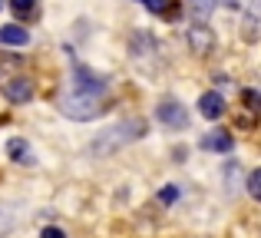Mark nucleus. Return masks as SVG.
Masks as SVG:
<instances>
[{"label":"nucleus","mask_w":261,"mask_h":238,"mask_svg":"<svg viewBox=\"0 0 261 238\" xmlns=\"http://www.w3.org/2000/svg\"><path fill=\"white\" fill-rule=\"evenodd\" d=\"M142 136H146V119L116 122V126H109L106 133H102L99 139L89 146V152H93V155H113V152H119L122 146H129V142L142 139Z\"/></svg>","instance_id":"f257e3e1"},{"label":"nucleus","mask_w":261,"mask_h":238,"mask_svg":"<svg viewBox=\"0 0 261 238\" xmlns=\"http://www.w3.org/2000/svg\"><path fill=\"white\" fill-rule=\"evenodd\" d=\"M60 110H63V116L76 119V122H89L96 119L106 106H102V96H96V93H66L63 99H60Z\"/></svg>","instance_id":"f03ea898"},{"label":"nucleus","mask_w":261,"mask_h":238,"mask_svg":"<svg viewBox=\"0 0 261 238\" xmlns=\"http://www.w3.org/2000/svg\"><path fill=\"white\" fill-rule=\"evenodd\" d=\"M155 116L166 122L169 129H185L189 126V113H185V106L175 103V99H162L159 110H155Z\"/></svg>","instance_id":"7ed1b4c3"},{"label":"nucleus","mask_w":261,"mask_h":238,"mask_svg":"<svg viewBox=\"0 0 261 238\" xmlns=\"http://www.w3.org/2000/svg\"><path fill=\"white\" fill-rule=\"evenodd\" d=\"M212 46H215V33L202 23H192L189 27V50L195 57H205V53H212Z\"/></svg>","instance_id":"20e7f679"},{"label":"nucleus","mask_w":261,"mask_h":238,"mask_svg":"<svg viewBox=\"0 0 261 238\" xmlns=\"http://www.w3.org/2000/svg\"><path fill=\"white\" fill-rule=\"evenodd\" d=\"M242 40L245 43H258L261 40V0H251L248 13L242 20Z\"/></svg>","instance_id":"39448f33"},{"label":"nucleus","mask_w":261,"mask_h":238,"mask_svg":"<svg viewBox=\"0 0 261 238\" xmlns=\"http://www.w3.org/2000/svg\"><path fill=\"white\" fill-rule=\"evenodd\" d=\"M4 96L10 99V103H30L33 99V80L27 76H10L4 83Z\"/></svg>","instance_id":"423d86ee"},{"label":"nucleus","mask_w":261,"mask_h":238,"mask_svg":"<svg viewBox=\"0 0 261 238\" xmlns=\"http://www.w3.org/2000/svg\"><path fill=\"white\" fill-rule=\"evenodd\" d=\"M73 80H76L80 93H96V96H99V93L106 90V80L96 76L93 70H86V66H76V70H73Z\"/></svg>","instance_id":"0eeeda50"},{"label":"nucleus","mask_w":261,"mask_h":238,"mask_svg":"<svg viewBox=\"0 0 261 238\" xmlns=\"http://www.w3.org/2000/svg\"><path fill=\"white\" fill-rule=\"evenodd\" d=\"M198 113H202L205 119H222L225 116V99L218 96V93H202V99H198Z\"/></svg>","instance_id":"6e6552de"},{"label":"nucleus","mask_w":261,"mask_h":238,"mask_svg":"<svg viewBox=\"0 0 261 238\" xmlns=\"http://www.w3.org/2000/svg\"><path fill=\"white\" fill-rule=\"evenodd\" d=\"M198 146L205 149V152H231V133H208V136H202V142Z\"/></svg>","instance_id":"1a4fd4ad"},{"label":"nucleus","mask_w":261,"mask_h":238,"mask_svg":"<svg viewBox=\"0 0 261 238\" xmlns=\"http://www.w3.org/2000/svg\"><path fill=\"white\" fill-rule=\"evenodd\" d=\"M0 43H7V46H27V43H30V33H27L23 27H17V23L0 27Z\"/></svg>","instance_id":"9d476101"},{"label":"nucleus","mask_w":261,"mask_h":238,"mask_svg":"<svg viewBox=\"0 0 261 238\" xmlns=\"http://www.w3.org/2000/svg\"><path fill=\"white\" fill-rule=\"evenodd\" d=\"M7 152H10L13 162H23V166H33V162H37L33 152H30V146H27L23 139H10V142H7Z\"/></svg>","instance_id":"9b49d317"},{"label":"nucleus","mask_w":261,"mask_h":238,"mask_svg":"<svg viewBox=\"0 0 261 238\" xmlns=\"http://www.w3.org/2000/svg\"><path fill=\"white\" fill-rule=\"evenodd\" d=\"M10 10L20 20H30V17H37V0H10Z\"/></svg>","instance_id":"f8f14e48"},{"label":"nucleus","mask_w":261,"mask_h":238,"mask_svg":"<svg viewBox=\"0 0 261 238\" xmlns=\"http://www.w3.org/2000/svg\"><path fill=\"white\" fill-rule=\"evenodd\" d=\"M13 222H17V215H13V205H0V238L13 228Z\"/></svg>","instance_id":"ddd939ff"},{"label":"nucleus","mask_w":261,"mask_h":238,"mask_svg":"<svg viewBox=\"0 0 261 238\" xmlns=\"http://www.w3.org/2000/svg\"><path fill=\"white\" fill-rule=\"evenodd\" d=\"M242 103L248 106L251 113H261V93L258 90H242Z\"/></svg>","instance_id":"4468645a"},{"label":"nucleus","mask_w":261,"mask_h":238,"mask_svg":"<svg viewBox=\"0 0 261 238\" xmlns=\"http://www.w3.org/2000/svg\"><path fill=\"white\" fill-rule=\"evenodd\" d=\"M248 195H251L255 202H261V166L248 175Z\"/></svg>","instance_id":"2eb2a0df"},{"label":"nucleus","mask_w":261,"mask_h":238,"mask_svg":"<svg viewBox=\"0 0 261 238\" xmlns=\"http://www.w3.org/2000/svg\"><path fill=\"white\" fill-rule=\"evenodd\" d=\"M212 7H215V0H192V10H195V17H198V20L208 17Z\"/></svg>","instance_id":"dca6fc26"},{"label":"nucleus","mask_w":261,"mask_h":238,"mask_svg":"<svg viewBox=\"0 0 261 238\" xmlns=\"http://www.w3.org/2000/svg\"><path fill=\"white\" fill-rule=\"evenodd\" d=\"M175 199H178V186H166V189L159 192V202H162V205H172Z\"/></svg>","instance_id":"f3484780"},{"label":"nucleus","mask_w":261,"mask_h":238,"mask_svg":"<svg viewBox=\"0 0 261 238\" xmlns=\"http://www.w3.org/2000/svg\"><path fill=\"white\" fill-rule=\"evenodd\" d=\"M146 7L152 13H169V4H166V0H146Z\"/></svg>","instance_id":"a211bd4d"},{"label":"nucleus","mask_w":261,"mask_h":238,"mask_svg":"<svg viewBox=\"0 0 261 238\" xmlns=\"http://www.w3.org/2000/svg\"><path fill=\"white\" fill-rule=\"evenodd\" d=\"M20 63V60L17 57H10V60H4V57H0V73H7V70H13V66H17Z\"/></svg>","instance_id":"6ab92c4d"},{"label":"nucleus","mask_w":261,"mask_h":238,"mask_svg":"<svg viewBox=\"0 0 261 238\" xmlns=\"http://www.w3.org/2000/svg\"><path fill=\"white\" fill-rule=\"evenodd\" d=\"M40 238H66V235L60 232V228H43V235H40Z\"/></svg>","instance_id":"aec40b11"},{"label":"nucleus","mask_w":261,"mask_h":238,"mask_svg":"<svg viewBox=\"0 0 261 238\" xmlns=\"http://www.w3.org/2000/svg\"><path fill=\"white\" fill-rule=\"evenodd\" d=\"M222 7H228V10H235V7H242V0H222Z\"/></svg>","instance_id":"412c9836"},{"label":"nucleus","mask_w":261,"mask_h":238,"mask_svg":"<svg viewBox=\"0 0 261 238\" xmlns=\"http://www.w3.org/2000/svg\"><path fill=\"white\" fill-rule=\"evenodd\" d=\"M0 10H4V0H0Z\"/></svg>","instance_id":"4be33fe9"},{"label":"nucleus","mask_w":261,"mask_h":238,"mask_svg":"<svg viewBox=\"0 0 261 238\" xmlns=\"http://www.w3.org/2000/svg\"><path fill=\"white\" fill-rule=\"evenodd\" d=\"M142 4H146V0H142Z\"/></svg>","instance_id":"5701e85b"}]
</instances>
